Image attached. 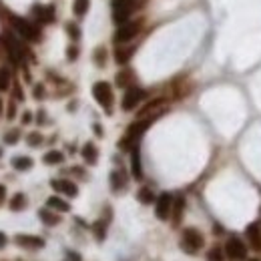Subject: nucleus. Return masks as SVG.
Listing matches in <instances>:
<instances>
[{
    "mask_svg": "<svg viewBox=\"0 0 261 261\" xmlns=\"http://www.w3.org/2000/svg\"><path fill=\"white\" fill-rule=\"evenodd\" d=\"M93 97L95 101L104 108V111L111 115L113 113V101H115V95H113V86L104 82V80H99L93 84Z\"/></svg>",
    "mask_w": 261,
    "mask_h": 261,
    "instance_id": "f257e3e1",
    "label": "nucleus"
},
{
    "mask_svg": "<svg viewBox=\"0 0 261 261\" xmlns=\"http://www.w3.org/2000/svg\"><path fill=\"white\" fill-rule=\"evenodd\" d=\"M181 247H183V251H187L189 255H195V253H197V251L203 247V235L199 233V229H195V227L183 229Z\"/></svg>",
    "mask_w": 261,
    "mask_h": 261,
    "instance_id": "f03ea898",
    "label": "nucleus"
},
{
    "mask_svg": "<svg viewBox=\"0 0 261 261\" xmlns=\"http://www.w3.org/2000/svg\"><path fill=\"white\" fill-rule=\"evenodd\" d=\"M12 26H14V30L18 32V36H23L25 40H30V42L40 40V30H38L32 23H28L26 18L12 16Z\"/></svg>",
    "mask_w": 261,
    "mask_h": 261,
    "instance_id": "7ed1b4c3",
    "label": "nucleus"
},
{
    "mask_svg": "<svg viewBox=\"0 0 261 261\" xmlns=\"http://www.w3.org/2000/svg\"><path fill=\"white\" fill-rule=\"evenodd\" d=\"M113 20L121 26L125 23H129V16L133 12V0H113Z\"/></svg>",
    "mask_w": 261,
    "mask_h": 261,
    "instance_id": "20e7f679",
    "label": "nucleus"
},
{
    "mask_svg": "<svg viewBox=\"0 0 261 261\" xmlns=\"http://www.w3.org/2000/svg\"><path fill=\"white\" fill-rule=\"evenodd\" d=\"M141 30V23L139 20H130V23H125L117 28L115 32V42L117 45H121V42H129V40H133Z\"/></svg>",
    "mask_w": 261,
    "mask_h": 261,
    "instance_id": "39448f33",
    "label": "nucleus"
},
{
    "mask_svg": "<svg viewBox=\"0 0 261 261\" xmlns=\"http://www.w3.org/2000/svg\"><path fill=\"white\" fill-rule=\"evenodd\" d=\"M173 211V195L171 193H161L155 201V215L161 221H167Z\"/></svg>",
    "mask_w": 261,
    "mask_h": 261,
    "instance_id": "423d86ee",
    "label": "nucleus"
},
{
    "mask_svg": "<svg viewBox=\"0 0 261 261\" xmlns=\"http://www.w3.org/2000/svg\"><path fill=\"white\" fill-rule=\"evenodd\" d=\"M143 99H145V91H143V89H139V86H129L127 93L123 95V103H121L123 111H133V108H135Z\"/></svg>",
    "mask_w": 261,
    "mask_h": 261,
    "instance_id": "0eeeda50",
    "label": "nucleus"
},
{
    "mask_svg": "<svg viewBox=\"0 0 261 261\" xmlns=\"http://www.w3.org/2000/svg\"><path fill=\"white\" fill-rule=\"evenodd\" d=\"M225 255L231 257L233 261H241L247 257V247L243 245L241 239H237V237H231L229 241L225 243Z\"/></svg>",
    "mask_w": 261,
    "mask_h": 261,
    "instance_id": "6e6552de",
    "label": "nucleus"
},
{
    "mask_svg": "<svg viewBox=\"0 0 261 261\" xmlns=\"http://www.w3.org/2000/svg\"><path fill=\"white\" fill-rule=\"evenodd\" d=\"M32 14H34V18L38 20V23H42V25H52L54 23V4H47V6L34 4L32 6Z\"/></svg>",
    "mask_w": 261,
    "mask_h": 261,
    "instance_id": "1a4fd4ad",
    "label": "nucleus"
},
{
    "mask_svg": "<svg viewBox=\"0 0 261 261\" xmlns=\"http://www.w3.org/2000/svg\"><path fill=\"white\" fill-rule=\"evenodd\" d=\"M4 45H6V49H8V54H10V58H12V62H20L25 58V51H23V45H20V42L16 40V38H12L10 34H6L4 36Z\"/></svg>",
    "mask_w": 261,
    "mask_h": 261,
    "instance_id": "9d476101",
    "label": "nucleus"
},
{
    "mask_svg": "<svg viewBox=\"0 0 261 261\" xmlns=\"http://www.w3.org/2000/svg\"><path fill=\"white\" fill-rule=\"evenodd\" d=\"M51 187L54 191H58V193L69 195V197H77V195H78V187L73 181H67V179H52L51 181Z\"/></svg>",
    "mask_w": 261,
    "mask_h": 261,
    "instance_id": "9b49d317",
    "label": "nucleus"
},
{
    "mask_svg": "<svg viewBox=\"0 0 261 261\" xmlns=\"http://www.w3.org/2000/svg\"><path fill=\"white\" fill-rule=\"evenodd\" d=\"M16 245L20 247H28V249H38V247H45V239L34 237V235H16Z\"/></svg>",
    "mask_w": 261,
    "mask_h": 261,
    "instance_id": "f8f14e48",
    "label": "nucleus"
},
{
    "mask_svg": "<svg viewBox=\"0 0 261 261\" xmlns=\"http://www.w3.org/2000/svg\"><path fill=\"white\" fill-rule=\"evenodd\" d=\"M130 173H133V177H135L137 181L143 179V167H141L139 147H133V149H130Z\"/></svg>",
    "mask_w": 261,
    "mask_h": 261,
    "instance_id": "ddd939ff",
    "label": "nucleus"
},
{
    "mask_svg": "<svg viewBox=\"0 0 261 261\" xmlns=\"http://www.w3.org/2000/svg\"><path fill=\"white\" fill-rule=\"evenodd\" d=\"M245 235H247V239H249L251 247H253L255 251H261V231H259V223H251V225H247Z\"/></svg>",
    "mask_w": 261,
    "mask_h": 261,
    "instance_id": "4468645a",
    "label": "nucleus"
},
{
    "mask_svg": "<svg viewBox=\"0 0 261 261\" xmlns=\"http://www.w3.org/2000/svg\"><path fill=\"white\" fill-rule=\"evenodd\" d=\"M80 155H82V159H84L86 165H95L97 159H99V149H97L95 143H86L82 147V151H80Z\"/></svg>",
    "mask_w": 261,
    "mask_h": 261,
    "instance_id": "2eb2a0df",
    "label": "nucleus"
},
{
    "mask_svg": "<svg viewBox=\"0 0 261 261\" xmlns=\"http://www.w3.org/2000/svg\"><path fill=\"white\" fill-rule=\"evenodd\" d=\"M183 209H185V199H183V197H175V199H173V211H171V217H173V223H175V225L181 223Z\"/></svg>",
    "mask_w": 261,
    "mask_h": 261,
    "instance_id": "dca6fc26",
    "label": "nucleus"
},
{
    "mask_svg": "<svg viewBox=\"0 0 261 261\" xmlns=\"http://www.w3.org/2000/svg\"><path fill=\"white\" fill-rule=\"evenodd\" d=\"M38 217L42 219V223L49 225V227H52V225H58V223H60V217H58V215H54L51 209H40V211H38Z\"/></svg>",
    "mask_w": 261,
    "mask_h": 261,
    "instance_id": "f3484780",
    "label": "nucleus"
},
{
    "mask_svg": "<svg viewBox=\"0 0 261 261\" xmlns=\"http://www.w3.org/2000/svg\"><path fill=\"white\" fill-rule=\"evenodd\" d=\"M32 165H34V161L26 155H18V157L12 159V167L16 171H28V169H32Z\"/></svg>",
    "mask_w": 261,
    "mask_h": 261,
    "instance_id": "a211bd4d",
    "label": "nucleus"
},
{
    "mask_svg": "<svg viewBox=\"0 0 261 261\" xmlns=\"http://www.w3.org/2000/svg\"><path fill=\"white\" fill-rule=\"evenodd\" d=\"M125 185H127V179L123 175V171H113L111 173V189H113V193H119Z\"/></svg>",
    "mask_w": 261,
    "mask_h": 261,
    "instance_id": "6ab92c4d",
    "label": "nucleus"
},
{
    "mask_svg": "<svg viewBox=\"0 0 261 261\" xmlns=\"http://www.w3.org/2000/svg\"><path fill=\"white\" fill-rule=\"evenodd\" d=\"M47 205H49V209H52V211H60V213H67V211L71 209V205H69L67 201H64V199H60V197H49Z\"/></svg>",
    "mask_w": 261,
    "mask_h": 261,
    "instance_id": "aec40b11",
    "label": "nucleus"
},
{
    "mask_svg": "<svg viewBox=\"0 0 261 261\" xmlns=\"http://www.w3.org/2000/svg\"><path fill=\"white\" fill-rule=\"evenodd\" d=\"M130 80H133V73H130L129 69L117 73V77H115V82H117V86H121V89H129Z\"/></svg>",
    "mask_w": 261,
    "mask_h": 261,
    "instance_id": "412c9836",
    "label": "nucleus"
},
{
    "mask_svg": "<svg viewBox=\"0 0 261 261\" xmlns=\"http://www.w3.org/2000/svg\"><path fill=\"white\" fill-rule=\"evenodd\" d=\"M133 52H135V49H117L115 51V60H117V64H127L129 60H130V56H133Z\"/></svg>",
    "mask_w": 261,
    "mask_h": 261,
    "instance_id": "4be33fe9",
    "label": "nucleus"
},
{
    "mask_svg": "<svg viewBox=\"0 0 261 261\" xmlns=\"http://www.w3.org/2000/svg\"><path fill=\"white\" fill-rule=\"evenodd\" d=\"M137 199L143 203V205H151V203H155L157 199H155V195H153V191H151L149 187H143V189H139V193H137Z\"/></svg>",
    "mask_w": 261,
    "mask_h": 261,
    "instance_id": "5701e85b",
    "label": "nucleus"
},
{
    "mask_svg": "<svg viewBox=\"0 0 261 261\" xmlns=\"http://www.w3.org/2000/svg\"><path fill=\"white\" fill-rule=\"evenodd\" d=\"M25 207H26V197H25V193L12 195V199H10V209H12V211H23Z\"/></svg>",
    "mask_w": 261,
    "mask_h": 261,
    "instance_id": "b1692460",
    "label": "nucleus"
},
{
    "mask_svg": "<svg viewBox=\"0 0 261 261\" xmlns=\"http://www.w3.org/2000/svg\"><path fill=\"white\" fill-rule=\"evenodd\" d=\"M91 8V0H75L73 2V12L77 16H84Z\"/></svg>",
    "mask_w": 261,
    "mask_h": 261,
    "instance_id": "393cba45",
    "label": "nucleus"
},
{
    "mask_svg": "<svg viewBox=\"0 0 261 261\" xmlns=\"http://www.w3.org/2000/svg\"><path fill=\"white\" fill-rule=\"evenodd\" d=\"M42 161H45L47 165H58L64 161V155L60 153V151H49V153L42 157Z\"/></svg>",
    "mask_w": 261,
    "mask_h": 261,
    "instance_id": "a878e982",
    "label": "nucleus"
},
{
    "mask_svg": "<svg viewBox=\"0 0 261 261\" xmlns=\"http://www.w3.org/2000/svg\"><path fill=\"white\" fill-rule=\"evenodd\" d=\"M93 60L99 69H103L104 64H106V49L104 47H97L95 52H93Z\"/></svg>",
    "mask_w": 261,
    "mask_h": 261,
    "instance_id": "bb28decb",
    "label": "nucleus"
},
{
    "mask_svg": "<svg viewBox=\"0 0 261 261\" xmlns=\"http://www.w3.org/2000/svg\"><path fill=\"white\" fill-rule=\"evenodd\" d=\"M207 261H225V249H221V247H211L207 251Z\"/></svg>",
    "mask_w": 261,
    "mask_h": 261,
    "instance_id": "cd10ccee",
    "label": "nucleus"
},
{
    "mask_svg": "<svg viewBox=\"0 0 261 261\" xmlns=\"http://www.w3.org/2000/svg\"><path fill=\"white\" fill-rule=\"evenodd\" d=\"M10 89V71L6 67L0 69V91Z\"/></svg>",
    "mask_w": 261,
    "mask_h": 261,
    "instance_id": "c85d7f7f",
    "label": "nucleus"
},
{
    "mask_svg": "<svg viewBox=\"0 0 261 261\" xmlns=\"http://www.w3.org/2000/svg\"><path fill=\"white\" fill-rule=\"evenodd\" d=\"M93 231H95V237H97V241H103L104 239V235H106V221H97L95 225H93Z\"/></svg>",
    "mask_w": 261,
    "mask_h": 261,
    "instance_id": "c756f323",
    "label": "nucleus"
},
{
    "mask_svg": "<svg viewBox=\"0 0 261 261\" xmlns=\"http://www.w3.org/2000/svg\"><path fill=\"white\" fill-rule=\"evenodd\" d=\"M18 139H20V130L18 129H12V130H8V133L4 135V143L6 145H16Z\"/></svg>",
    "mask_w": 261,
    "mask_h": 261,
    "instance_id": "7c9ffc66",
    "label": "nucleus"
},
{
    "mask_svg": "<svg viewBox=\"0 0 261 261\" xmlns=\"http://www.w3.org/2000/svg\"><path fill=\"white\" fill-rule=\"evenodd\" d=\"M67 32H69V36H71L73 40H78V38H80V28H78V25H75V23H69V25H67Z\"/></svg>",
    "mask_w": 261,
    "mask_h": 261,
    "instance_id": "2f4dec72",
    "label": "nucleus"
},
{
    "mask_svg": "<svg viewBox=\"0 0 261 261\" xmlns=\"http://www.w3.org/2000/svg\"><path fill=\"white\" fill-rule=\"evenodd\" d=\"M26 143H28L30 147H38V145L42 143V135H40V133H30V135L26 137Z\"/></svg>",
    "mask_w": 261,
    "mask_h": 261,
    "instance_id": "473e14b6",
    "label": "nucleus"
},
{
    "mask_svg": "<svg viewBox=\"0 0 261 261\" xmlns=\"http://www.w3.org/2000/svg\"><path fill=\"white\" fill-rule=\"evenodd\" d=\"M67 58H69L71 62L77 60V58H78V47H75V45L69 47V49H67Z\"/></svg>",
    "mask_w": 261,
    "mask_h": 261,
    "instance_id": "72a5a7b5",
    "label": "nucleus"
},
{
    "mask_svg": "<svg viewBox=\"0 0 261 261\" xmlns=\"http://www.w3.org/2000/svg\"><path fill=\"white\" fill-rule=\"evenodd\" d=\"M42 97H45V86H42V84H36V86H34V99H42Z\"/></svg>",
    "mask_w": 261,
    "mask_h": 261,
    "instance_id": "f704fd0d",
    "label": "nucleus"
},
{
    "mask_svg": "<svg viewBox=\"0 0 261 261\" xmlns=\"http://www.w3.org/2000/svg\"><path fill=\"white\" fill-rule=\"evenodd\" d=\"M32 121V113H28V111H25V115H23V125H28Z\"/></svg>",
    "mask_w": 261,
    "mask_h": 261,
    "instance_id": "c9c22d12",
    "label": "nucleus"
},
{
    "mask_svg": "<svg viewBox=\"0 0 261 261\" xmlns=\"http://www.w3.org/2000/svg\"><path fill=\"white\" fill-rule=\"evenodd\" d=\"M69 261H80V255L77 251H69Z\"/></svg>",
    "mask_w": 261,
    "mask_h": 261,
    "instance_id": "e433bc0d",
    "label": "nucleus"
},
{
    "mask_svg": "<svg viewBox=\"0 0 261 261\" xmlns=\"http://www.w3.org/2000/svg\"><path fill=\"white\" fill-rule=\"evenodd\" d=\"M4 197H6V187H4V185H0V203L4 201Z\"/></svg>",
    "mask_w": 261,
    "mask_h": 261,
    "instance_id": "4c0bfd02",
    "label": "nucleus"
},
{
    "mask_svg": "<svg viewBox=\"0 0 261 261\" xmlns=\"http://www.w3.org/2000/svg\"><path fill=\"white\" fill-rule=\"evenodd\" d=\"M93 129H95L97 137H103V129H101V125H99V123H95V125H93Z\"/></svg>",
    "mask_w": 261,
    "mask_h": 261,
    "instance_id": "58836bf2",
    "label": "nucleus"
},
{
    "mask_svg": "<svg viewBox=\"0 0 261 261\" xmlns=\"http://www.w3.org/2000/svg\"><path fill=\"white\" fill-rule=\"evenodd\" d=\"M6 245V235L2 233V231H0V249H2Z\"/></svg>",
    "mask_w": 261,
    "mask_h": 261,
    "instance_id": "ea45409f",
    "label": "nucleus"
},
{
    "mask_svg": "<svg viewBox=\"0 0 261 261\" xmlns=\"http://www.w3.org/2000/svg\"><path fill=\"white\" fill-rule=\"evenodd\" d=\"M14 95H16V99H25L23 91H20V89H18V86H16V89H14Z\"/></svg>",
    "mask_w": 261,
    "mask_h": 261,
    "instance_id": "a19ab883",
    "label": "nucleus"
},
{
    "mask_svg": "<svg viewBox=\"0 0 261 261\" xmlns=\"http://www.w3.org/2000/svg\"><path fill=\"white\" fill-rule=\"evenodd\" d=\"M45 117H47V115L40 111V113H38V119H36V121H38V123H45Z\"/></svg>",
    "mask_w": 261,
    "mask_h": 261,
    "instance_id": "79ce46f5",
    "label": "nucleus"
},
{
    "mask_svg": "<svg viewBox=\"0 0 261 261\" xmlns=\"http://www.w3.org/2000/svg\"><path fill=\"white\" fill-rule=\"evenodd\" d=\"M8 117H10V119L14 117V104H12V103H10V108H8Z\"/></svg>",
    "mask_w": 261,
    "mask_h": 261,
    "instance_id": "37998d69",
    "label": "nucleus"
},
{
    "mask_svg": "<svg viewBox=\"0 0 261 261\" xmlns=\"http://www.w3.org/2000/svg\"><path fill=\"white\" fill-rule=\"evenodd\" d=\"M249 261H261V259H257V257H251V259H249Z\"/></svg>",
    "mask_w": 261,
    "mask_h": 261,
    "instance_id": "c03bdc74",
    "label": "nucleus"
},
{
    "mask_svg": "<svg viewBox=\"0 0 261 261\" xmlns=\"http://www.w3.org/2000/svg\"><path fill=\"white\" fill-rule=\"evenodd\" d=\"M0 113H2V101H0Z\"/></svg>",
    "mask_w": 261,
    "mask_h": 261,
    "instance_id": "a18cd8bd",
    "label": "nucleus"
}]
</instances>
